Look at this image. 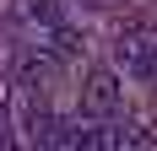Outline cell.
<instances>
[{"label": "cell", "mask_w": 157, "mask_h": 151, "mask_svg": "<svg viewBox=\"0 0 157 151\" xmlns=\"http://www.w3.org/2000/svg\"><path fill=\"white\" fill-rule=\"evenodd\" d=\"M114 54H119V65H125L130 76L157 81V27H152V22H130V27H119Z\"/></svg>", "instance_id": "6da1fadb"}, {"label": "cell", "mask_w": 157, "mask_h": 151, "mask_svg": "<svg viewBox=\"0 0 157 151\" xmlns=\"http://www.w3.org/2000/svg\"><path fill=\"white\" fill-rule=\"evenodd\" d=\"M119 97H125V92H119V76L114 70H92L87 76V87H81V119H114V113H119Z\"/></svg>", "instance_id": "7a4b0ae2"}, {"label": "cell", "mask_w": 157, "mask_h": 151, "mask_svg": "<svg viewBox=\"0 0 157 151\" xmlns=\"http://www.w3.org/2000/svg\"><path fill=\"white\" fill-rule=\"evenodd\" d=\"M54 65H60L54 54H44V49H27V54H22V65H16V76H22V87H27V92H38L49 76H54Z\"/></svg>", "instance_id": "3957f363"}, {"label": "cell", "mask_w": 157, "mask_h": 151, "mask_svg": "<svg viewBox=\"0 0 157 151\" xmlns=\"http://www.w3.org/2000/svg\"><path fill=\"white\" fill-rule=\"evenodd\" d=\"M81 49H87V43H81V32L76 27H65V22H54V27H49V54H54V60H76V54H81Z\"/></svg>", "instance_id": "277c9868"}, {"label": "cell", "mask_w": 157, "mask_h": 151, "mask_svg": "<svg viewBox=\"0 0 157 151\" xmlns=\"http://www.w3.org/2000/svg\"><path fill=\"white\" fill-rule=\"evenodd\" d=\"M98 146H103V151H125V146H141V135H136V124L103 119V124H98Z\"/></svg>", "instance_id": "5b68a950"}, {"label": "cell", "mask_w": 157, "mask_h": 151, "mask_svg": "<svg viewBox=\"0 0 157 151\" xmlns=\"http://www.w3.org/2000/svg\"><path fill=\"white\" fill-rule=\"evenodd\" d=\"M54 130H60V119H54L49 108L33 103V113H27V140H33V146H54Z\"/></svg>", "instance_id": "8992f818"}, {"label": "cell", "mask_w": 157, "mask_h": 151, "mask_svg": "<svg viewBox=\"0 0 157 151\" xmlns=\"http://www.w3.org/2000/svg\"><path fill=\"white\" fill-rule=\"evenodd\" d=\"M22 16L38 22V27H54L60 22V0H22Z\"/></svg>", "instance_id": "52a82bcc"}, {"label": "cell", "mask_w": 157, "mask_h": 151, "mask_svg": "<svg viewBox=\"0 0 157 151\" xmlns=\"http://www.w3.org/2000/svg\"><path fill=\"white\" fill-rule=\"evenodd\" d=\"M0 108H6V87H0Z\"/></svg>", "instance_id": "ba28073f"}]
</instances>
